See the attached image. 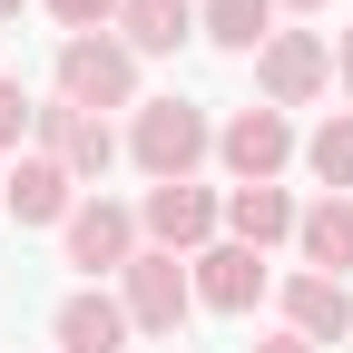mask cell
Masks as SVG:
<instances>
[{
  "label": "cell",
  "instance_id": "cell-22",
  "mask_svg": "<svg viewBox=\"0 0 353 353\" xmlns=\"http://www.w3.org/2000/svg\"><path fill=\"white\" fill-rule=\"evenodd\" d=\"M275 10H324V0H275Z\"/></svg>",
  "mask_w": 353,
  "mask_h": 353
},
{
  "label": "cell",
  "instance_id": "cell-3",
  "mask_svg": "<svg viewBox=\"0 0 353 353\" xmlns=\"http://www.w3.org/2000/svg\"><path fill=\"white\" fill-rule=\"evenodd\" d=\"M118 304H128V334H176V324L196 314V275H187V255L138 245V255H128V275H118Z\"/></svg>",
  "mask_w": 353,
  "mask_h": 353
},
{
  "label": "cell",
  "instance_id": "cell-19",
  "mask_svg": "<svg viewBox=\"0 0 353 353\" xmlns=\"http://www.w3.org/2000/svg\"><path fill=\"white\" fill-rule=\"evenodd\" d=\"M20 128H30V88L0 79V148H20Z\"/></svg>",
  "mask_w": 353,
  "mask_h": 353
},
{
  "label": "cell",
  "instance_id": "cell-7",
  "mask_svg": "<svg viewBox=\"0 0 353 353\" xmlns=\"http://www.w3.org/2000/svg\"><path fill=\"white\" fill-rule=\"evenodd\" d=\"M255 88H265V108L324 99V88H334V39H314V30H275V39L255 50Z\"/></svg>",
  "mask_w": 353,
  "mask_h": 353
},
{
  "label": "cell",
  "instance_id": "cell-21",
  "mask_svg": "<svg viewBox=\"0 0 353 353\" xmlns=\"http://www.w3.org/2000/svg\"><path fill=\"white\" fill-rule=\"evenodd\" d=\"M334 79H343V88H353V30H343V39H334Z\"/></svg>",
  "mask_w": 353,
  "mask_h": 353
},
{
  "label": "cell",
  "instance_id": "cell-1",
  "mask_svg": "<svg viewBox=\"0 0 353 353\" xmlns=\"http://www.w3.org/2000/svg\"><path fill=\"white\" fill-rule=\"evenodd\" d=\"M128 157L148 167V187H176V176H196L216 157V128L196 99H138V118H128Z\"/></svg>",
  "mask_w": 353,
  "mask_h": 353
},
{
  "label": "cell",
  "instance_id": "cell-2",
  "mask_svg": "<svg viewBox=\"0 0 353 353\" xmlns=\"http://www.w3.org/2000/svg\"><path fill=\"white\" fill-rule=\"evenodd\" d=\"M59 99L108 118V108H138V59H128L118 30H88V39H59Z\"/></svg>",
  "mask_w": 353,
  "mask_h": 353
},
{
  "label": "cell",
  "instance_id": "cell-12",
  "mask_svg": "<svg viewBox=\"0 0 353 353\" xmlns=\"http://www.w3.org/2000/svg\"><path fill=\"white\" fill-rule=\"evenodd\" d=\"M50 334H59V353H128V304L108 285H79L50 314Z\"/></svg>",
  "mask_w": 353,
  "mask_h": 353
},
{
  "label": "cell",
  "instance_id": "cell-15",
  "mask_svg": "<svg viewBox=\"0 0 353 353\" xmlns=\"http://www.w3.org/2000/svg\"><path fill=\"white\" fill-rule=\"evenodd\" d=\"M294 216H304V206H294L285 187H226V236L255 245V255H265V245H294Z\"/></svg>",
  "mask_w": 353,
  "mask_h": 353
},
{
  "label": "cell",
  "instance_id": "cell-5",
  "mask_svg": "<svg viewBox=\"0 0 353 353\" xmlns=\"http://www.w3.org/2000/svg\"><path fill=\"white\" fill-rule=\"evenodd\" d=\"M30 138H39V157H59L79 187H99V176L118 167V128L108 118H88V108H69V99H50V108H30Z\"/></svg>",
  "mask_w": 353,
  "mask_h": 353
},
{
  "label": "cell",
  "instance_id": "cell-9",
  "mask_svg": "<svg viewBox=\"0 0 353 353\" xmlns=\"http://www.w3.org/2000/svg\"><path fill=\"white\" fill-rule=\"evenodd\" d=\"M187 275H196V304H206V314H255L265 285H275V275H265V255L236 245V236H216L206 255H187Z\"/></svg>",
  "mask_w": 353,
  "mask_h": 353
},
{
  "label": "cell",
  "instance_id": "cell-11",
  "mask_svg": "<svg viewBox=\"0 0 353 353\" xmlns=\"http://www.w3.org/2000/svg\"><path fill=\"white\" fill-rule=\"evenodd\" d=\"M285 334H304V343H343L353 334V285L343 275H285Z\"/></svg>",
  "mask_w": 353,
  "mask_h": 353
},
{
  "label": "cell",
  "instance_id": "cell-17",
  "mask_svg": "<svg viewBox=\"0 0 353 353\" xmlns=\"http://www.w3.org/2000/svg\"><path fill=\"white\" fill-rule=\"evenodd\" d=\"M294 157L324 176V196H343V187H353V118H324V128H314V138H304Z\"/></svg>",
  "mask_w": 353,
  "mask_h": 353
},
{
  "label": "cell",
  "instance_id": "cell-20",
  "mask_svg": "<svg viewBox=\"0 0 353 353\" xmlns=\"http://www.w3.org/2000/svg\"><path fill=\"white\" fill-rule=\"evenodd\" d=\"M255 353H314V343H304V334H265Z\"/></svg>",
  "mask_w": 353,
  "mask_h": 353
},
{
  "label": "cell",
  "instance_id": "cell-23",
  "mask_svg": "<svg viewBox=\"0 0 353 353\" xmlns=\"http://www.w3.org/2000/svg\"><path fill=\"white\" fill-rule=\"evenodd\" d=\"M20 10H30V0H0V20H20Z\"/></svg>",
  "mask_w": 353,
  "mask_h": 353
},
{
  "label": "cell",
  "instance_id": "cell-14",
  "mask_svg": "<svg viewBox=\"0 0 353 353\" xmlns=\"http://www.w3.org/2000/svg\"><path fill=\"white\" fill-rule=\"evenodd\" d=\"M294 245H304V275H353V196H314L294 216Z\"/></svg>",
  "mask_w": 353,
  "mask_h": 353
},
{
  "label": "cell",
  "instance_id": "cell-6",
  "mask_svg": "<svg viewBox=\"0 0 353 353\" xmlns=\"http://www.w3.org/2000/svg\"><path fill=\"white\" fill-rule=\"evenodd\" d=\"M294 118L285 108H236L226 128H216V157H226V176H236V187H275V176L294 167Z\"/></svg>",
  "mask_w": 353,
  "mask_h": 353
},
{
  "label": "cell",
  "instance_id": "cell-4",
  "mask_svg": "<svg viewBox=\"0 0 353 353\" xmlns=\"http://www.w3.org/2000/svg\"><path fill=\"white\" fill-rule=\"evenodd\" d=\"M216 226H226V196L196 187V176L148 187V206H138V236H148L157 255H206V245H216Z\"/></svg>",
  "mask_w": 353,
  "mask_h": 353
},
{
  "label": "cell",
  "instance_id": "cell-8",
  "mask_svg": "<svg viewBox=\"0 0 353 353\" xmlns=\"http://www.w3.org/2000/svg\"><path fill=\"white\" fill-rule=\"evenodd\" d=\"M59 236H69V265H79L88 285H99V275H128V255L148 245L138 236V206H118V196H79Z\"/></svg>",
  "mask_w": 353,
  "mask_h": 353
},
{
  "label": "cell",
  "instance_id": "cell-18",
  "mask_svg": "<svg viewBox=\"0 0 353 353\" xmlns=\"http://www.w3.org/2000/svg\"><path fill=\"white\" fill-rule=\"evenodd\" d=\"M50 20H69V39H88V30H118V0H50Z\"/></svg>",
  "mask_w": 353,
  "mask_h": 353
},
{
  "label": "cell",
  "instance_id": "cell-13",
  "mask_svg": "<svg viewBox=\"0 0 353 353\" xmlns=\"http://www.w3.org/2000/svg\"><path fill=\"white\" fill-rule=\"evenodd\" d=\"M118 39L128 59H176L196 39V0H118Z\"/></svg>",
  "mask_w": 353,
  "mask_h": 353
},
{
  "label": "cell",
  "instance_id": "cell-10",
  "mask_svg": "<svg viewBox=\"0 0 353 353\" xmlns=\"http://www.w3.org/2000/svg\"><path fill=\"white\" fill-rule=\"evenodd\" d=\"M0 206L20 216V226H69V206H79V176L59 157H20V167H0Z\"/></svg>",
  "mask_w": 353,
  "mask_h": 353
},
{
  "label": "cell",
  "instance_id": "cell-16",
  "mask_svg": "<svg viewBox=\"0 0 353 353\" xmlns=\"http://www.w3.org/2000/svg\"><path fill=\"white\" fill-rule=\"evenodd\" d=\"M196 39H216V50H265V39H275V0H206L196 10Z\"/></svg>",
  "mask_w": 353,
  "mask_h": 353
}]
</instances>
